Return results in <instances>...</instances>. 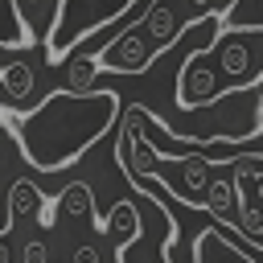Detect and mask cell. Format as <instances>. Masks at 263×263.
<instances>
[{
	"mask_svg": "<svg viewBox=\"0 0 263 263\" xmlns=\"http://www.w3.org/2000/svg\"><path fill=\"white\" fill-rule=\"evenodd\" d=\"M214 49H218V66H222L230 78H247V70H251V49H247V41H238V37H218Z\"/></svg>",
	"mask_w": 263,
	"mask_h": 263,
	"instance_id": "obj_4",
	"label": "cell"
},
{
	"mask_svg": "<svg viewBox=\"0 0 263 263\" xmlns=\"http://www.w3.org/2000/svg\"><path fill=\"white\" fill-rule=\"evenodd\" d=\"M0 82H4V90H8L12 99H25V95L33 90V66H29V62H12V66H4Z\"/></svg>",
	"mask_w": 263,
	"mask_h": 263,
	"instance_id": "obj_5",
	"label": "cell"
},
{
	"mask_svg": "<svg viewBox=\"0 0 263 263\" xmlns=\"http://www.w3.org/2000/svg\"><path fill=\"white\" fill-rule=\"evenodd\" d=\"M119 115V95L115 90H53L45 103H37L33 111L25 115H8L4 119L12 123V136L21 140L25 156L53 173L62 164H74Z\"/></svg>",
	"mask_w": 263,
	"mask_h": 263,
	"instance_id": "obj_1",
	"label": "cell"
},
{
	"mask_svg": "<svg viewBox=\"0 0 263 263\" xmlns=\"http://www.w3.org/2000/svg\"><path fill=\"white\" fill-rule=\"evenodd\" d=\"M189 4H193V12H205L210 8V0H189Z\"/></svg>",
	"mask_w": 263,
	"mask_h": 263,
	"instance_id": "obj_8",
	"label": "cell"
},
{
	"mask_svg": "<svg viewBox=\"0 0 263 263\" xmlns=\"http://www.w3.org/2000/svg\"><path fill=\"white\" fill-rule=\"evenodd\" d=\"M0 263H8V247H4V238H0Z\"/></svg>",
	"mask_w": 263,
	"mask_h": 263,
	"instance_id": "obj_9",
	"label": "cell"
},
{
	"mask_svg": "<svg viewBox=\"0 0 263 263\" xmlns=\"http://www.w3.org/2000/svg\"><path fill=\"white\" fill-rule=\"evenodd\" d=\"M234 4H238V0H230V8H234Z\"/></svg>",
	"mask_w": 263,
	"mask_h": 263,
	"instance_id": "obj_10",
	"label": "cell"
},
{
	"mask_svg": "<svg viewBox=\"0 0 263 263\" xmlns=\"http://www.w3.org/2000/svg\"><path fill=\"white\" fill-rule=\"evenodd\" d=\"M0 74H4V70H0Z\"/></svg>",
	"mask_w": 263,
	"mask_h": 263,
	"instance_id": "obj_11",
	"label": "cell"
},
{
	"mask_svg": "<svg viewBox=\"0 0 263 263\" xmlns=\"http://www.w3.org/2000/svg\"><path fill=\"white\" fill-rule=\"evenodd\" d=\"M95 74H99V62L95 58H74L70 62V90H90Z\"/></svg>",
	"mask_w": 263,
	"mask_h": 263,
	"instance_id": "obj_6",
	"label": "cell"
},
{
	"mask_svg": "<svg viewBox=\"0 0 263 263\" xmlns=\"http://www.w3.org/2000/svg\"><path fill=\"white\" fill-rule=\"evenodd\" d=\"M148 58H152V49L144 45V25H127V29H119V33H111V45L95 58L99 62V70H115V74H136V70H144L148 66Z\"/></svg>",
	"mask_w": 263,
	"mask_h": 263,
	"instance_id": "obj_2",
	"label": "cell"
},
{
	"mask_svg": "<svg viewBox=\"0 0 263 263\" xmlns=\"http://www.w3.org/2000/svg\"><path fill=\"white\" fill-rule=\"evenodd\" d=\"M210 45H214V41L197 45V49L185 58V66H181V78H177V103H181V107L210 103V95H214V70L205 66V49H210Z\"/></svg>",
	"mask_w": 263,
	"mask_h": 263,
	"instance_id": "obj_3",
	"label": "cell"
},
{
	"mask_svg": "<svg viewBox=\"0 0 263 263\" xmlns=\"http://www.w3.org/2000/svg\"><path fill=\"white\" fill-rule=\"evenodd\" d=\"M230 99H255V123L251 127H263V74L251 78V82H238L230 90Z\"/></svg>",
	"mask_w": 263,
	"mask_h": 263,
	"instance_id": "obj_7",
	"label": "cell"
}]
</instances>
